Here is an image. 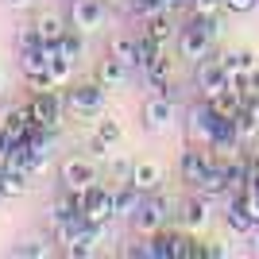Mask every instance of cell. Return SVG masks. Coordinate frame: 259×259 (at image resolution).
Listing matches in <instances>:
<instances>
[{
    "label": "cell",
    "mask_w": 259,
    "mask_h": 259,
    "mask_svg": "<svg viewBox=\"0 0 259 259\" xmlns=\"http://www.w3.org/2000/svg\"><path fill=\"white\" fill-rule=\"evenodd\" d=\"M58 178H62V190H66V194L81 197L89 186H97V182H101L97 159H62V166H58Z\"/></svg>",
    "instance_id": "6da1fadb"
},
{
    "label": "cell",
    "mask_w": 259,
    "mask_h": 259,
    "mask_svg": "<svg viewBox=\"0 0 259 259\" xmlns=\"http://www.w3.org/2000/svg\"><path fill=\"white\" fill-rule=\"evenodd\" d=\"M77 205H81V213H85V221L89 225H97V228H105L112 217H116V197H112V190H105V186H89L85 194L77 197Z\"/></svg>",
    "instance_id": "7a4b0ae2"
},
{
    "label": "cell",
    "mask_w": 259,
    "mask_h": 259,
    "mask_svg": "<svg viewBox=\"0 0 259 259\" xmlns=\"http://www.w3.org/2000/svg\"><path fill=\"white\" fill-rule=\"evenodd\" d=\"M27 112H31V124H39V128H47V132L62 128V97H58L54 89H35Z\"/></svg>",
    "instance_id": "3957f363"
},
{
    "label": "cell",
    "mask_w": 259,
    "mask_h": 259,
    "mask_svg": "<svg viewBox=\"0 0 259 259\" xmlns=\"http://www.w3.org/2000/svg\"><path fill=\"white\" fill-rule=\"evenodd\" d=\"M66 108L77 116H101L105 112V85L101 81H81L66 93Z\"/></svg>",
    "instance_id": "277c9868"
},
{
    "label": "cell",
    "mask_w": 259,
    "mask_h": 259,
    "mask_svg": "<svg viewBox=\"0 0 259 259\" xmlns=\"http://www.w3.org/2000/svg\"><path fill=\"white\" fill-rule=\"evenodd\" d=\"M166 201L162 197H143L140 201V209L132 213V228L140 232V236H155V232H162L166 228Z\"/></svg>",
    "instance_id": "5b68a950"
},
{
    "label": "cell",
    "mask_w": 259,
    "mask_h": 259,
    "mask_svg": "<svg viewBox=\"0 0 259 259\" xmlns=\"http://www.w3.org/2000/svg\"><path fill=\"white\" fill-rule=\"evenodd\" d=\"M143 124H147L155 136H166V132H174V124H178V105H174L166 93L151 97L147 105H143Z\"/></svg>",
    "instance_id": "8992f818"
},
{
    "label": "cell",
    "mask_w": 259,
    "mask_h": 259,
    "mask_svg": "<svg viewBox=\"0 0 259 259\" xmlns=\"http://www.w3.org/2000/svg\"><path fill=\"white\" fill-rule=\"evenodd\" d=\"M105 16H108L105 0H70V27H77V31H85V35L101 31Z\"/></svg>",
    "instance_id": "52a82bcc"
},
{
    "label": "cell",
    "mask_w": 259,
    "mask_h": 259,
    "mask_svg": "<svg viewBox=\"0 0 259 259\" xmlns=\"http://www.w3.org/2000/svg\"><path fill=\"white\" fill-rule=\"evenodd\" d=\"M209 47H213V35H205L201 27H194V23H186L182 31H178V51L194 66L201 62V58H209Z\"/></svg>",
    "instance_id": "ba28073f"
},
{
    "label": "cell",
    "mask_w": 259,
    "mask_h": 259,
    "mask_svg": "<svg viewBox=\"0 0 259 259\" xmlns=\"http://www.w3.org/2000/svg\"><path fill=\"white\" fill-rule=\"evenodd\" d=\"M197 89H201L205 97L228 89V70H225L221 58H201V62H197Z\"/></svg>",
    "instance_id": "9c48e42d"
},
{
    "label": "cell",
    "mask_w": 259,
    "mask_h": 259,
    "mask_svg": "<svg viewBox=\"0 0 259 259\" xmlns=\"http://www.w3.org/2000/svg\"><path fill=\"white\" fill-rule=\"evenodd\" d=\"M213 166V159H209V151L201 147V143H190L182 151V182L197 186L201 178H205V170Z\"/></svg>",
    "instance_id": "30bf717a"
},
{
    "label": "cell",
    "mask_w": 259,
    "mask_h": 259,
    "mask_svg": "<svg viewBox=\"0 0 259 259\" xmlns=\"http://www.w3.org/2000/svg\"><path fill=\"white\" fill-rule=\"evenodd\" d=\"M209 201L213 197H205V194H194L182 201V228L186 232H201L209 225Z\"/></svg>",
    "instance_id": "8fae6325"
},
{
    "label": "cell",
    "mask_w": 259,
    "mask_h": 259,
    "mask_svg": "<svg viewBox=\"0 0 259 259\" xmlns=\"http://www.w3.org/2000/svg\"><path fill=\"white\" fill-rule=\"evenodd\" d=\"M128 70H132L128 62H120L116 54H108L105 62L97 66V81L105 89H124V85H128Z\"/></svg>",
    "instance_id": "7c38bea8"
},
{
    "label": "cell",
    "mask_w": 259,
    "mask_h": 259,
    "mask_svg": "<svg viewBox=\"0 0 259 259\" xmlns=\"http://www.w3.org/2000/svg\"><path fill=\"white\" fill-rule=\"evenodd\" d=\"M197 194H205V197H232V186H228L225 162H213V166L205 170V178L197 182Z\"/></svg>",
    "instance_id": "4fadbf2b"
},
{
    "label": "cell",
    "mask_w": 259,
    "mask_h": 259,
    "mask_svg": "<svg viewBox=\"0 0 259 259\" xmlns=\"http://www.w3.org/2000/svg\"><path fill=\"white\" fill-rule=\"evenodd\" d=\"M112 197H116V217H132L143 201V190L136 182H120V190H112Z\"/></svg>",
    "instance_id": "5bb4252c"
},
{
    "label": "cell",
    "mask_w": 259,
    "mask_h": 259,
    "mask_svg": "<svg viewBox=\"0 0 259 259\" xmlns=\"http://www.w3.org/2000/svg\"><path fill=\"white\" fill-rule=\"evenodd\" d=\"M132 182L140 186L143 194H155V190H159V182H162V166L159 162H136V170H132Z\"/></svg>",
    "instance_id": "9a60e30c"
},
{
    "label": "cell",
    "mask_w": 259,
    "mask_h": 259,
    "mask_svg": "<svg viewBox=\"0 0 259 259\" xmlns=\"http://www.w3.org/2000/svg\"><path fill=\"white\" fill-rule=\"evenodd\" d=\"M205 101L221 116H236L240 108H244V93H240V89H221V93H213V97H205Z\"/></svg>",
    "instance_id": "2e32d148"
},
{
    "label": "cell",
    "mask_w": 259,
    "mask_h": 259,
    "mask_svg": "<svg viewBox=\"0 0 259 259\" xmlns=\"http://www.w3.org/2000/svg\"><path fill=\"white\" fill-rule=\"evenodd\" d=\"M143 27H147L143 35H151V39L166 43V39H170V31H174V20H170V12H166V8H159V12H151V16L143 20Z\"/></svg>",
    "instance_id": "e0dca14e"
},
{
    "label": "cell",
    "mask_w": 259,
    "mask_h": 259,
    "mask_svg": "<svg viewBox=\"0 0 259 259\" xmlns=\"http://www.w3.org/2000/svg\"><path fill=\"white\" fill-rule=\"evenodd\" d=\"M221 62H225L228 74H251V70L259 66L251 51H225V54H221Z\"/></svg>",
    "instance_id": "ac0fdd59"
},
{
    "label": "cell",
    "mask_w": 259,
    "mask_h": 259,
    "mask_svg": "<svg viewBox=\"0 0 259 259\" xmlns=\"http://www.w3.org/2000/svg\"><path fill=\"white\" fill-rule=\"evenodd\" d=\"M108 54H116L120 62H128V66H140V47H136L132 35H116V39L108 43Z\"/></svg>",
    "instance_id": "d6986e66"
},
{
    "label": "cell",
    "mask_w": 259,
    "mask_h": 259,
    "mask_svg": "<svg viewBox=\"0 0 259 259\" xmlns=\"http://www.w3.org/2000/svg\"><path fill=\"white\" fill-rule=\"evenodd\" d=\"M58 54H66V58H81L85 54V31H77V27H70V31L58 39Z\"/></svg>",
    "instance_id": "ffe728a7"
},
{
    "label": "cell",
    "mask_w": 259,
    "mask_h": 259,
    "mask_svg": "<svg viewBox=\"0 0 259 259\" xmlns=\"http://www.w3.org/2000/svg\"><path fill=\"white\" fill-rule=\"evenodd\" d=\"M47 74H51V81H54L58 89L70 85V77H74V58H66V54H54L51 66H47Z\"/></svg>",
    "instance_id": "44dd1931"
},
{
    "label": "cell",
    "mask_w": 259,
    "mask_h": 259,
    "mask_svg": "<svg viewBox=\"0 0 259 259\" xmlns=\"http://www.w3.org/2000/svg\"><path fill=\"white\" fill-rule=\"evenodd\" d=\"M35 23H39V31H43V39H47V43H58V39H62V35L70 31V27H66V20H62V16H54V12L39 16Z\"/></svg>",
    "instance_id": "7402d4cb"
},
{
    "label": "cell",
    "mask_w": 259,
    "mask_h": 259,
    "mask_svg": "<svg viewBox=\"0 0 259 259\" xmlns=\"http://www.w3.org/2000/svg\"><path fill=\"white\" fill-rule=\"evenodd\" d=\"M170 70H174V66H170V58H166V54H155V58H151V62H147V66H143V74H147V77H151V81H155V85H159V89H166V77H170Z\"/></svg>",
    "instance_id": "603a6c76"
},
{
    "label": "cell",
    "mask_w": 259,
    "mask_h": 259,
    "mask_svg": "<svg viewBox=\"0 0 259 259\" xmlns=\"http://www.w3.org/2000/svg\"><path fill=\"white\" fill-rule=\"evenodd\" d=\"M205 248L194 240V232H182V236H174V259H201Z\"/></svg>",
    "instance_id": "cb8c5ba5"
},
{
    "label": "cell",
    "mask_w": 259,
    "mask_h": 259,
    "mask_svg": "<svg viewBox=\"0 0 259 259\" xmlns=\"http://www.w3.org/2000/svg\"><path fill=\"white\" fill-rule=\"evenodd\" d=\"M236 132H240V143H251L259 136V116L248 112V108H240L236 112Z\"/></svg>",
    "instance_id": "d4e9b609"
},
{
    "label": "cell",
    "mask_w": 259,
    "mask_h": 259,
    "mask_svg": "<svg viewBox=\"0 0 259 259\" xmlns=\"http://www.w3.org/2000/svg\"><path fill=\"white\" fill-rule=\"evenodd\" d=\"M16 255H23V259H47L51 255V244L47 240H39V236H31V240H23V244H16Z\"/></svg>",
    "instance_id": "484cf974"
},
{
    "label": "cell",
    "mask_w": 259,
    "mask_h": 259,
    "mask_svg": "<svg viewBox=\"0 0 259 259\" xmlns=\"http://www.w3.org/2000/svg\"><path fill=\"white\" fill-rule=\"evenodd\" d=\"M132 170H136V162H132L128 155H112V159H108V178H112V182H132Z\"/></svg>",
    "instance_id": "4316f807"
},
{
    "label": "cell",
    "mask_w": 259,
    "mask_h": 259,
    "mask_svg": "<svg viewBox=\"0 0 259 259\" xmlns=\"http://www.w3.org/2000/svg\"><path fill=\"white\" fill-rule=\"evenodd\" d=\"M93 136H97V140H105L108 147H112V143H120V140H124V128H120V120L105 116V120H97V132H93Z\"/></svg>",
    "instance_id": "83f0119b"
},
{
    "label": "cell",
    "mask_w": 259,
    "mask_h": 259,
    "mask_svg": "<svg viewBox=\"0 0 259 259\" xmlns=\"http://www.w3.org/2000/svg\"><path fill=\"white\" fill-rule=\"evenodd\" d=\"M47 39H43V31H39V23H27L20 31V51H27V47H43Z\"/></svg>",
    "instance_id": "f1b7e54d"
},
{
    "label": "cell",
    "mask_w": 259,
    "mask_h": 259,
    "mask_svg": "<svg viewBox=\"0 0 259 259\" xmlns=\"http://www.w3.org/2000/svg\"><path fill=\"white\" fill-rule=\"evenodd\" d=\"M159 8H162V0H132V16H140V20H147Z\"/></svg>",
    "instance_id": "f546056e"
},
{
    "label": "cell",
    "mask_w": 259,
    "mask_h": 259,
    "mask_svg": "<svg viewBox=\"0 0 259 259\" xmlns=\"http://www.w3.org/2000/svg\"><path fill=\"white\" fill-rule=\"evenodd\" d=\"M190 8H194V12H221V8H225V0H190Z\"/></svg>",
    "instance_id": "4dcf8cb0"
},
{
    "label": "cell",
    "mask_w": 259,
    "mask_h": 259,
    "mask_svg": "<svg viewBox=\"0 0 259 259\" xmlns=\"http://www.w3.org/2000/svg\"><path fill=\"white\" fill-rule=\"evenodd\" d=\"M244 197H248V209H251V217H255V225H259V186L244 190Z\"/></svg>",
    "instance_id": "1f68e13d"
},
{
    "label": "cell",
    "mask_w": 259,
    "mask_h": 259,
    "mask_svg": "<svg viewBox=\"0 0 259 259\" xmlns=\"http://www.w3.org/2000/svg\"><path fill=\"white\" fill-rule=\"evenodd\" d=\"M8 151H12V136H8V128L0 124V166H4V159H8Z\"/></svg>",
    "instance_id": "d6a6232c"
},
{
    "label": "cell",
    "mask_w": 259,
    "mask_h": 259,
    "mask_svg": "<svg viewBox=\"0 0 259 259\" xmlns=\"http://www.w3.org/2000/svg\"><path fill=\"white\" fill-rule=\"evenodd\" d=\"M225 8L228 12H251V8H255V0H225Z\"/></svg>",
    "instance_id": "836d02e7"
},
{
    "label": "cell",
    "mask_w": 259,
    "mask_h": 259,
    "mask_svg": "<svg viewBox=\"0 0 259 259\" xmlns=\"http://www.w3.org/2000/svg\"><path fill=\"white\" fill-rule=\"evenodd\" d=\"M259 186V159H248V190Z\"/></svg>",
    "instance_id": "e575fe53"
},
{
    "label": "cell",
    "mask_w": 259,
    "mask_h": 259,
    "mask_svg": "<svg viewBox=\"0 0 259 259\" xmlns=\"http://www.w3.org/2000/svg\"><path fill=\"white\" fill-rule=\"evenodd\" d=\"M244 108L259 116V93H244Z\"/></svg>",
    "instance_id": "d590c367"
},
{
    "label": "cell",
    "mask_w": 259,
    "mask_h": 259,
    "mask_svg": "<svg viewBox=\"0 0 259 259\" xmlns=\"http://www.w3.org/2000/svg\"><path fill=\"white\" fill-rule=\"evenodd\" d=\"M186 4H190V0H162V8H166V12H178V8H186Z\"/></svg>",
    "instance_id": "8d00e7d4"
},
{
    "label": "cell",
    "mask_w": 259,
    "mask_h": 259,
    "mask_svg": "<svg viewBox=\"0 0 259 259\" xmlns=\"http://www.w3.org/2000/svg\"><path fill=\"white\" fill-rule=\"evenodd\" d=\"M251 251L259 255V225H255V232H251Z\"/></svg>",
    "instance_id": "74e56055"
},
{
    "label": "cell",
    "mask_w": 259,
    "mask_h": 259,
    "mask_svg": "<svg viewBox=\"0 0 259 259\" xmlns=\"http://www.w3.org/2000/svg\"><path fill=\"white\" fill-rule=\"evenodd\" d=\"M4 4H12V8H27L31 0H4Z\"/></svg>",
    "instance_id": "f35d334b"
},
{
    "label": "cell",
    "mask_w": 259,
    "mask_h": 259,
    "mask_svg": "<svg viewBox=\"0 0 259 259\" xmlns=\"http://www.w3.org/2000/svg\"><path fill=\"white\" fill-rule=\"evenodd\" d=\"M0 89H4V74H0Z\"/></svg>",
    "instance_id": "ab89813d"
}]
</instances>
